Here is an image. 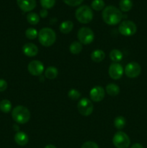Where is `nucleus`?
Wrapping results in <instances>:
<instances>
[{
  "instance_id": "nucleus-1",
  "label": "nucleus",
  "mask_w": 147,
  "mask_h": 148,
  "mask_svg": "<svg viewBox=\"0 0 147 148\" xmlns=\"http://www.w3.org/2000/svg\"><path fill=\"white\" fill-rule=\"evenodd\" d=\"M102 17L106 24L109 25H115L121 21L122 14L117 7L114 6H108L102 11Z\"/></svg>"
},
{
  "instance_id": "nucleus-2",
  "label": "nucleus",
  "mask_w": 147,
  "mask_h": 148,
  "mask_svg": "<svg viewBox=\"0 0 147 148\" xmlns=\"http://www.w3.org/2000/svg\"><path fill=\"white\" fill-rule=\"evenodd\" d=\"M37 36L40 43L45 47H49L52 46L56 40V33L50 27L42 28L39 31Z\"/></svg>"
},
{
  "instance_id": "nucleus-3",
  "label": "nucleus",
  "mask_w": 147,
  "mask_h": 148,
  "mask_svg": "<svg viewBox=\"0 0 147 148\" xmlns=\"http://www.w3.org/2000/svg\"><path fill=\"white\" fill-rule=\"evenodd\" d=\"M12 117L15 122L24 124L28 122L30 119V112L23 106H17L12 112Z\"/></svg>"
},
{
  "instance_id": "nucleus-4",
  "label": "nucleus",
  "mask_w": 147,
  "mask_h": 148,
  "mask_svg": "<svg viewBox=\"0 0 147 148\" xmlns=\"http://www.w3.org/2000/svg\"><path fill=\"white\" fill-rule=\"evenodd\" d=\"M76 18L79 23L82 24H87L92 20L93 12L89 6L83 5L79 7L75 13Z\"/></svg>"
},
{
  "instance_id": "nucleus-5",
  "label": "nucleus",
  "mask_w": 147,
  "mask_h": 148,
  "mask_svg": "<svg viewBox=\"0 0 147 148\" xmlns=\"http://www.w3.org/2000/svg\"><path fill=\"white\" fill-rule=\"evenodd\" d=\"M77 38L82 44L88 45L92 43L95 39V34L90 28L83 27L78 30Z\"/></svg>"
},
{
  "instance_id": "nucleus-6",
  "label": "nucleus",
  "mask_w": 147,
  "mask_h": 148,
  "mask_svg": "<svg viewBox=\"0 0 147 148\" xmlns=\"http://www.w3.org/2000/svg\"><path fill=\"white\" fill-rule=\"evenodd\" d=\"M112 143L116 148H128L131 144V140L125 132H118L113 136Z\"/></svg>"
},
{
  "instance_id": "nucleus-7",
  "label": "nucleus",
  "mask_w": 147,
  "mask_h": 148,
  "mask_svg": "<svg viewBox=\"0 0 147 148\" xmlns=\"http://www.w3.org/2000/svg\"><path fill=\"white\" fill-rule=\"evenodd\" d=\"M120 33L124 36H133L137 31V26L131 20H124L120 24L118 27Z\"/></svg>"
},
{
  "instance_id": "nucleus-8",
  "label": "nucleus",
  "mask_w": 147,
  "mask_h": 148,
  "mask_svg": "<svg viewBox=\"0 0 147 148\" xmlns=\"http://www.w3.org/2000/svg\"><path fill=\"white\" fill-rule=\"evenodd\" d=\"M77 108L81 115L84 116H88L92 114L94 106L90 100L86 98H83L78 103Z\"/></svg>"
},
{
  "instance_id": "nucleus-9",
  "label": "nucleus",
  "mask_w": 147,
  "mask_h": 148,
  "mask_svg": "<svg viewBox=\"0 0 147 148\" xmlns=\"http://www.w3.org/2000/svg\"><path fill=\"white\" fill-rule=\"evenodd\" d=\"M141 72V67L137 62H132L125 66V73L127 77L130 78H135L140 75Z\"/></svg>"
},
{
  "instance_id": "nucleus-10",
  "label": "nucleus",
  "mask_w": 147,
  "mask_h": 148,
  "mask_svg": "<svg viewBox=\"0 0 147 148\" xmlns=\"http://www.w3.org/2000/svg\"><path fill=\"white\" fill-rule=\"evenodd\" d=\"M27 69L30 75L33 76H40L44 71V66L41 62L38 60H33L29 63Z\"/></svg>"
},
{
  "instance_id": "nucleus-11",
  "label": "nucleus",
  "mask_w": 147,
  "mask_h": 148,
  "mask_svg": "<svg viewBox=\"0 0 147 148\" xmlns=\"http://www.w3.org/2000/svg\"><path fill=\"white\" fill-rule=\"evenodd\" d=\"M123 72L124 69L122 65L120 64L119 63H115V62L111 64L108 69L110 77L113 79H119L120 78L122 77Z\"/></svg>"
},
{
  "instance_id": "nucleus-12",
  "label": "nucleus",
  "mask_w": 147,
  "mask_h": 148,
  "mask_svg": "<svg viewBox=\"0 0 147 148\" xmlns=\"http://www.w3.org/2000/svg\"><path fill=\"white\" fill-rule=\"evenodd\" d=\"M105 92L103 88L100 86H95L89 92V96L92 101L95 102H100L105 98Z\"/></svg>"
},
{
  "instance_id": "nucleus-13",
  "label": "nucleus",
  "mask_w": 147,
  "mask_h": 148,
  "mask_svg": "<svg viewBox=\"0 0 147 148\" xmlns=\"http://www.w3.org/2000/svg\"><path fill=\"white\" fill-rule=\"evenodd\" d=\"M17 3L23 12H30L36 7L35 0H17Z\"/></svg>"
},
{
  "instance_id": "nucleus-14",
  "label": "nucleus",
  "mask_w": 147,
  "mask_h": 148,
  "mask_svg": "<svg viewBox=\"0 0 147 148\" xmlns=\"http://www.w3.org/2000/svg\"><path fill=\"white\" fill-rule=\"evenodd\" d=\"M22 51L25 56L33 57L35 56L38 53V48L34 43H27L23 46Z\"/></svg>"
},
{
  "instance_id": "nucleus-15",
  "label": "nucleus",
  "mask_w": 147,
  "mask_h": 148,
  "mask_svg": "<svg viewBox=\"0 0 147 148\" xmlns=\"http://www.w3.org/2000/svg\"><path fill=\"white\" fill-rule=\"evenodd\" d=\"M14 141L18 145L24 146L29 141L28 136L24 132H17L14 135Z\"/></svg>"
},
{
  "instance_id": "nucleus-16",
  "label": "nucleus",
  "mask_w": 147,
  "mask_h": 148,
  "mask_svg": "<svg viewBox=\"0 0 147 148\" xmlns=\"http://www.w3.org/2000/svg\"><path fill=\"white\" fill-rule=\"evenodd\" d=\"M91 59L93 62L99 63L101 62L105 57V53L103 51L100 50V49H96V50L93 51L90 55Z\"/></svg>"
},
{
  "instance_id": "nucleus-17",
  "label": "nucleus",
  "mask_w": 147,
  "mask_h": 148,
  "mask_svg": "<svg viewBox=\"0 0 147 148\" xmlns=\"http://www.w3.org/2000/svg\"><path fill=\"white\" fill-rule=\"evenodd\" d=\"M74 27V23L70 20H66L61 23L59 30L63 34H68L72 30Z\"/></svg>"
},
{
  "instance_id": "nucleus-18",
  "label": "nucleus",
  "mask_w": 147,
  "mask_h": 148,
  "mask_svg": "<svg viewBox=\"0 0 147 148\" xmlns=\"http://www.w3.org/2000/svg\"><path fill=\"white\" fill-rule=\"evenodd\" d=\"M82 49H83L82 44L79 41L72 42L69 46V50L72 54H79L82 51Z\"/></svg>"
},
{
  "instance_id": "nucleus-19",
  "label": "nucleus",
  "mask_w": 147,
  "mask_h": 148,
  "mask_svg": "<svg viewBox=\"0 0 147 148\" xmlns=\"http://www.w3.org/2000/svg\"><path fill=\"white\" fill-rule=\"evenodd\" d=\"M106 92L110 96H115L120 92V88L116 84L110 83L106 86Z\"/></svg>"
},
{
  "instance_id": "nucleus-20",
  "label": "nucleus",
  "mask_w": 147,
  "mask_h": 148,
  "mask_svg": "<svg viewBox=\"0 0 147 148\" xmlns=\"http://www.w3.org/2000/svg\"><path fill=\"white\" fill-rule=\"evenodd\" d=\"M58 69L55 66H48L45 71V76L49 79H53L58 76Z\"/></svg>"
},
{
  "instance_id": "nucleus-21",
  "label": "nucleus",
  "mask_w": 147,
  "mask_h": 148,
  "mask_svg": "<svg viewBox=\"0 0 147 148\" xmlns=\"http://www.w3.org/2000/svg\"><path fill=\"white\" fill-rule=\"evenodd\" d=\"M110 58L115 63H118L122 59V53L118 49H113L110 53Z\"/></svg>"
},
{
  "instance_id": "nucleus-22",
  "label": "nucleus",
  "mask_w": 147,
  "mask_h": 148,
  "mask_svg": "<svg viewBox=\"0 0 147 148\" xmlns=\"http://www.w3.org/2000/svg\"><path fill=\"white\" fill-rule=\"evenodd\" d=\"M119 7L121 11L128 12L133 7V2L131 0H120L119 2Z\"/></svg>"
},
{
  "instance_id": "nucleus-23",
  "label": "nucleus",
  "mask_w": 147,
  "mask_h": 148,
  "mask_svg": "<svg viewBox=\"0 0 147 148\" xmlns=\"http://www.w3.org/2000/svg\"><path fill=\"white\" fill-rule=\"evenodd\" d=\"M12 109V103L9 100L4 99L0 102V111L4 113H9Z\"/></svg>"
},
{
  "instance_id": "nucleus-24",
  "label": "nucleus",
  "mask_w": 147,
  "mask_h": 148,
  "mask_svg": "<svg viewBox=\"0 0 147 148\" xmlns=\"http://www.w3.org/2000/svg\"><path fill=\"white\" fill-rule=\"evenodd\" d=\"M126 121H125V119L123 116H117L114 120V126L118 130H122L125 127Z\"/></svg>"
},
{
  "instance_id": "nucleus-25",
  "label": "nucleus",
  "mask_w": 147,
  "mask_h": 148,
  "mask_svg": "<svg viewBox=\"0 0 147 148\" xmlns=\"http://www.w3.org/2000/svg\"><path fill=\"white\" fill-rule=\"evenodd\" d=\"M27 20L30 25H37L40 21V17L35 12H30L27 15Z\"/></svg>"
},
{
  "instance_id": "nucleus-26",
  "label": "nucleus",
  "mask_w": 147,
  "mask_h": 148,
  "mask_svg": "<svg viewBox=\"0 0 147 148\" xmlns=\"http://www.w3.org/2000/svg\"><path fill=\"white\" fill-rule=\"evenodd\" d=\"M91 7L96 11H100L105 7V2L103 0H94L92 2Z\"/></svg>"
},
{
  "instance_id": "nucleus-27",
  "label": "nucleus",
  "mask_w": 147,
  "mask_h": 148,
  "mask_svg": "<svg viewBox=\"0 0 147 148\" xmlns=\"http://www.w3.org/2000/svg\"><path fill=\"white\" fill-rule=\"evenodd\" d=\"M37 36H38V33L35 28L29 27L25 30V36L30 40H33V39L36 38Z\"/></svg>"
},
{
  "instance_id": "nucleus-28",
  "label": "nucleus",
  "mask_w": 147,
  "mask_h": 148,
  "mask_svg": "<svg viewBox=\"0 0 147 148\" xmlns=\"http://www.w3.org/2000/svg\"><path fill=\"white\" fill-rule=\"evenodd\" d=\"M56 0H40V4L43 9H50L55 5Z\"/></svg>"
},
{
  "instance_id": "nucleus-29",
  "label": "nucleus",
  "mask_w": 147,
  "mask_h": 148,
  "mask_svg": "<svg viewBox=\"0 0 147 148\" xmlns=\"http://www.w3.org/2000/svg\"><path fill=\"white\" fill-rule=\"evenodd\" d=\"M68 96L70 99L73 100V101H76V100L79 99V98L81 97V93L77 90L71 89L68 92Z\"/></svg>"
},
{
  "instance_id": "nucleus-30",
  "label": "nucleus",
  "mask_w": 147,
  "mask_h": 148,
  "mask_svg": "<svg viewBox=\"0 0 147 148\" xmlns=\"http://www.w3.org/2000/svg\"><path fill=\"white\" fill-rule=\"evenodd\" d=\"M63 2L71 7H76L83 2L84 0H63Z\"/></svg>"
},
{
  "instance_id": "nucleus-31",
  "label": "nucleus",
  "mask_w": 147,
  "mask_h": 148,
  "mask_svg": "<svg viewBox=\"0 0 147 148\" xmlns=\"http://www.w3.org/2000/svg\"><path fill=\"white\" fill-rule=\"evenodd\" d=\"M81 148H99V147H98L97 144L95 143V142L88 141L84 143Z\"/></svg>"
},
{
  "instance_id": "nucleus-32",
  "label": "nucleus",
  "mask_w": 147,
  "mask_h": 148,
  "mask_svg": "<svg viewBox=\"0 0 147 148\" xmlns=\"http://www.w3.org/2000/svg\"><path fill=\"white\" fill-rule=\"evenodd\" d=\"M7 88V82L4 79H0V92H4Z\"/></svg>"
},
{
  "instance_id": "nucleus-33",
  "label": "nucleus",
  "mask_w": 147,
  "mask_h": 148,
  "mask_svg": "<svg viewBox=\"0 0 147 148\" xmlns=\"http://www.w3.org/2000/svg\"><path fill=\"white\" fill-rule=\"evenodd\" d=\"M48 11L47 10H46V9H42L40 11V16L41 17H43V18H45V17H46L48 16Z\"/></svg>"
},
{
  "instance_id": "nucleus-34",
  "label": "nucleus",
  "mask_w": 147,
  "mask_h": 148,
  "mask_svg": "<svg viewBox=\"0 0 147 148\" xmlns=\"http://www.w3.org/2000/svg\"><path fill=\"white\" fill-rule=\"evenodd\" d=\"M131 148H144V147L141 144H139V143H135V144H133L131 146Z\"/></svg>"
},
{
  "instance_id": "nucleus-35",
  "label": "nucleus",
  "mask_w": 147,
  "mask_h": 148,
  "mask_svg": "<svg viewBox=\"0 0 147 148\" xmlns=\"http://www.w3.org/2000/svg\"><path fill=\"white\" fill-rule=\"evenodd\" d=\"M45 148H56V146L53 145H46Z\"/></svg>"
}]
</instances>
